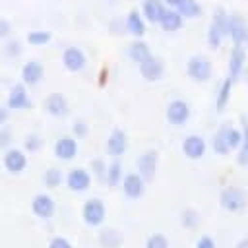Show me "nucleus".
<instances>
[{"label":"nucleus","instance_id":"1","mask_svg":"<svg viewBox=\"0 0 248 248\" xmlns=\"http://www.w3.org/2000/svg\"><path fill=\"white\" fill-rule=\"evenodd\" d=\"M227 19H229V12L223 6H217L213 10L211 21H209L207 33H205V41L211 48H219L223 45V41L227 39Z\"/></svg>","mask_w":248,"mask_h":248},{"label":"nucleus","instance_id":"2","mask_svg":"<svg viewBox=\"0 0 248 248\" xmlns=\"http://www.w3.org/2000/svg\"><path fill=\"white\" fill-rule=\"evenodd\" d=\"M219 205H221V209H225L229 213H238V211L246 209L248 196L240 186H225L219 192Z\"/></svg>","mask_w":248,"mask_h":248},{"label":"nucleus","instance_id":"3","mask_svg":"<svg viewBox=\"0 0 248 248\" xmlns=\"http://www.w3.org/2000/svg\"><path fill=\"white\" fill-rule=\"evenodd\" d=\"M186 74L192 81L205 83V81H209V78L213 74V64L205 54H192L186 60Z\"/></svg>","mask_w":248,"mask_h":248},{"label":"nucleus","instance_id":"4","mask_svg":"<svg viewBox=\"0 0 248 248\" xmlns=\"http://www.w3.org/2000/svg\"><path fill=\"white\" fill-rule=\"evenodd\" d=\"M81 219L87 227H101L107 219V205L101 198H89L81 205Z\"/></svg>","mask_w":248,"mask_h":248},{"label":"nucleus","instance_id":"5","mask_svg":"<svg viewBox=\"0 0 248 248\" xmlns=\"http://www.w3.org/2000/svg\"><path fill=\"white\" fill-rule=\"evenodd\" d=\"M190 116H192V107H190V103L184 101V99H172V101L167 105V108H165V118H167V122H169L170 126H176V128L188 124Z\"/></svg>","mask_w":248,"mask_h":248},{"label":"nucleus","instance_id":"6","mask_svg":"<svg viewBox=\"0 0 248 248\" xmlns=\"http://www.w3.org/2000/svg\"><path fill=\"white\" fill-rule=\"evenodd\" d=\"M64 182L68 186L70 192H76V194H81V192H87L91 188V182H93V176L89 172V169H83V167H74L66 172L64 176Z\"/></svg>","mask_w":248,"mask_h":248},{"label":"nucleus","instance_id":"7","mask_svg":"<svg viewBox=\"0 0 248 248\" xmlns=\"http://www.w3.org/2000/svg\"><path fill=\"white\" fill-rule=\"evenodd\" d=\"M180 149H182V155L186 159L200 161V159H203V155L207 151V141L202 134H188V136H184Z\"/></svg>","mask_w":248,"mask_h":248},{"label":"nucleus","instance_id":"8","mask_svg":"<svg viewBox=\"0 0 248 248\" xmlns=\"http://www.w3.org/2000/svg\"><path fill=\"white\" fill-rule=\"evenodd\" d=\"M130 147V140H128V134L122 130V128H112L107 141H105V149H107V155H110L112 159H120Z\"/></svg>","mask_w":248,"mask_h":248},{"label":"nucleus","instance_id":"9","mask_svg":"<svg viewBox=\"0 0 248 248\" xmlns=\"http://www.w3.org/2000/svg\"><path fill=\"white\" fill-rule=\"evenodd\" d=\"M159 169V153L155 149H145L141 155H138L136 159V172L147 182L155 176Z\"/></svg>","mask_w":248,"mask_h":248},{"label":"nucleus","instance_id":"10","mask_svg":"<svg viewBox=\"0 0 248 248\" xmlns=\"http://www.w3.org/2000/svg\"><path fill=\"white\" fill-rule=\"evenodd\" d=\"M246 29H248V23L244 21V17H242L238 12H229V19H227V39H231L232 45H244Z\"/></svg>","mask_w":248,"mask_h":248},{"label":"nucleus","instance_id":"11","mask_svg":"<svg viewBox=\"0 0 248 248\" xmlns=\"http://www.w3.org/2000/svg\"><path fill=\"white\" fill-rule=\"evenodd\" d=\"M2 163H4V169H6L10 174H21V172L27 169V155H25L23 149L10 147V149L4 151Z\"/></svg>","mask_w":248,"mask_h":248},{"label":"nucleus","instance_id":"12","mask_svg":"<svg viewBox=\"0 0 248 248\" xmlns=\"http://www.w3.org/2000/svg\"><path fill=\"white\" fill-rule=\"evenodd\" d=\"M246 66V48L244 45H232L231 54H229V64H227V78L236 81Z\"/></svg>","mask_w":248,"mask_h":248},{"label":"nucleus","instance_id":"13","mask_svg":"<svg viewBox=\"0 0 248 248\" xmlns=\"http://www.w3.org/2000/svg\"><path fill=\"white\" fill-rule=\"evenodd\" d=\"M138 68H140V76H141L145 81H149V83L159 81V79L165 76V62H163L161 56H155V54H151V56H149L145 62H141Z\"/></svg>","mask_w":248,"mask_h":248},{"label":"nucleus","instance_id":"14","mask_svg":"<svg viewBox=\"0 0 248 248\" xmlns=\"http://www.w3.org/2000/svg\"><path fill=\"white\" fill-rule=\"evenodd\" d=\"M145 184L147 182L138 172H128V174H124L120 188L128 200H140L145 194Z\"/></svg>","mask_w":248,"mask_h":248},{"label":"nucleus","instance_id":"15","mask_svg":"<svg viewBox=\"0 0 248 248\" xmlns=\"http://www.w3.org/2000/svg\"><path fill=\"white\" fill-rule=\"evenodd\" d=\"M31 211L35 217L39 219H50L56 211V203L54 198L50 194H37L31 200Z\"/></svg>","mask_w":248,"mask_h":248},{"label":"nucleus","instance_id":"16","mask_svg":"<svg viewBox=\"0 0 248 248\" xmlns=\"http://www.w3.org/2000/svg\"><path fill=\"white\" fill-rule=\"evenodd\" d=\"M62 64L68 72H81L87 64V56L79 46H66L62 52Z\"/></svg>","mask_w":248,"mask_h":248},{"label":"nucleus","instance_id":"17","mask_svg":"<svg viewBox=\"0 0 248 248\" xmlns=\"http://www.w3.org/2000/svg\"><path fill=\"white\" fill-rule=\"evenodd\" d=\"M54 155L60 161H72L78 155V140L72 134H64L54 143Z\"/></svg>","mask_w":248,"mask_h":248},{"label":"nucleus","instance_id":"18","mask_svg":"<svg viewBox=\"0 0 248 248\" xmlns=\"http://www.w3.org/2000/svg\"><path fill=\"white\" fill-rule=\"evenodd\" d=\"M124 27L130 35H134V39H143V35L147 31V21L143 19V16L138 8H132L124 17Z\"/></svg>","mask_w":248,"mask_h":248},{"label":"nucleus","instance_id":"19","mask_svg":"<svg viewBox=\"0 0 248 248\" xmlns=\"http://www.w3.org/2000/svg\"><path fill=\"white\" fill-rule=\"evenodd\" d=\"M45 78V66L41 60H27L21 66V83L23 85H37Z\"/></svg>","mask_w":248,"mask_h":248},{"label":"nucleus","instance_id":"20","mask_svg":"<svg viewBox=\"0 0 248 248\" xmlns=\"http://www.w3.org/2000/svg\"><path fill=\"white\" fill-rule=\"evenodd\" d=\"M31 107V99L27 93V87L23 83H16L12 85L10 93H8V108L14 110H25Z\"/></svg>","mask_w":248,"mask_h":248},{"label":"nucleus","instance_id":"21","mask_svg":"<svg viewBox=\"0 0 248 248\" xmlns=\"http://www.w3.org/2000/svg\"><path fill=\"white\" fill-rule=\"evenodd\" d=\"M45 110L54 116V118H62L68 114L70 110V105H68V99L62 95V93H50L46 99H45Z\"/></svg>","mask_w":248,"mask_h":248},{"label":"nucleus","instance_id":"22","mask_svg":"<svg viewBox=\"0 0 248 248\" xmlns=\"http://www.w3.org/2000/svg\"><path fill=\"white\" fill-rule=\"evenodd\" d=\"M140 12H141V16L147 23H157L159 25L161 17L167 12V6L163 4V0H143Z\"/></svg>","mask_w":248,"mask_h":248},{"label":"nucleus","instance_id":"23","mask_svg":"<svg viewBox=\"0 0 248 248\" xmlns=\"http://www.w3.org/2000/svg\"><path fill=\"white\" fill-rule=\"evenodd\" d=\"M151 54H153V52H151L147 41H143V39H134V41L128 45V56H130V60L136 62L138 66H140L141 62H145Z\"/></svg>","mask_w":248,"mask_h":248},{"label":"nucleus","instance_id":"24","mask_svg":"<svg viewBox=\"0 0 248 248\" xmlns=\"http://www.w3.org/2000/svg\"><path fill=\"white\" fill-rule=\"evenodd\" d=\"M182 23H184V17H182V16L178 14V10H174V8H167L165 16H163L161 21H159L161 29L167 31V33H174V31H178V29L182 27Z\"/></svg>","mask_w":248,"mask_h":248},{"label":"nucleus","instance_id":"25","mask_svg":"<svg viewBox=\"0 0 248 248\" xmlns=\"http://www.w3.org/2000/svg\"><path fill=\"white\" fill-rule=\"evenodd\" d=\"M232 85H234V81L231 78H223L221 79V83L217 87V93H215V108L217 110H223L229 105L231 95H232Z\"/></svg>","mask_w":248,"mask_h":248},{"label":"nucleus","instance_id":"26","mask_svg":"<svg viewBox=\"0 0 248 248\" xmlns=\"http://www.w3.org/2000/svg\"><path fill=\"white\" fill-rule=\"evenodd\" d=\"M99 244L103 248H120L124 244V236L120 231L108 227V229H103L99 232Z\"/></svg>","mask_w":248,"mask_h":248},{"label":"nucleus","instance_id":"27","mask_svg":"<svg viewBox=\"0 0 248 248\" xmlns=\"http://www.w3.org/2000/svg\"><path fill=\"white\" fill-rule=\"evenodd\" d=\"M122 178H124V167L120 163V159H112L108 163V170H107V184L108 186H120L122 184Z\"/></svg>","mask_w":248,"mask_h":248},{"label":"nucleus","instance_id":"28","mask_svg":"<svg viewBox=\"0 0 248 248\" xmlns=\"http://www.w3.org/2000/svg\"><path fill=\"white\" fill-rule=\"evenodd\" d=\"M200 219H202V215H200V211L194 209V207H186V209L180 211V225H182L186 231H194V229H198Z\"/></svg>","mask_w":248,"mask_h":248},{"label":"nucleus","instance_id":"29","mask_svg":"<svg viewBox=\"0 0 248 248\" xmlns=\"http://www.w3.org/2000/svg\"><path fill=\"white\" fill-rule=\"evenodd\" d=\"M176 10L184 19H196L202 14V4L198 0H182Z\"/></svg>","mask_w":248,"mask_h":248},{"label":"nucleus","instance_id":"30","mask_svg":"<svg viewBox=\"0 0 248 248\" xmlns=\"http://www.w3.org/2000/svg\"><path fill=\"white\" fill-rule=\"evenodd\" d=\"M211 149L215 155H229L231 149L227 145V138H225V126H221L213 136H211Z\"/></svg>","mask_w":248,"mask_h":248},{"label":"nucleus","instance_id":"31","mask_svg":"<svg viewBox=\"0 0 248 248\" xmlns=\"http://www.w3.org/2000/svg\"><path fill=\"white\" fill-rule=\"evenodd\" d=\"M225 138H227V145L231 151H238L240 143H242V128L238 126H227L225 124Z\"/></svg>","mask_w":248,"mask_h":248},{"label":"nucleus","instance_id":"32","mask_svg":"<svg viewBox=\"0 0 248 248\" xmlns=\"http://www.w3.org/2000/svg\"><path fill=\"white\" fill-rule=\"evenodd\" d=\"M43 182H45L46 188H58V186L64 182V174H62L60 169L50 167V169L45 170V174H43Z\"/></svg>","mask_w":248,"mask_h":248},{"label":"nucleus","instance_id":"33","mask_svg":"<svg viewBox=\"0 0 248 248\" xmlns=\"http://www.w3.org/2000/svg\"><path fill=\"white\" fill-rule=\"evenodd\" d=\"M236 163L242 165V167L248 165V122L246 120L242 124V143L236 151Z\"/></svg>","mask_w":248,"mask_h":248},{"label":"nucleus","instance_id":"34","mask_svg":"<svg viewBox=\"0 0 248 248\" xmlns=\"http://www.w3.org/2000/svg\"><path fill=\"white\" fill-rule=\"evenodd\" d=\"M107 170H108V163H107L105 159H101V157L91 159V163H89V172H91V176H95V178H99V180H107Z\"/></svg>","mask_w":248,"mask_h":248},{"label":"nucleus","instance_id":"35","mask_svg":"<svg viewBox=\"0 0 248 248\" xmlns=\"http://www.w3.org/2000/svg\"><path fill=\"white\" fill-rule=\"evenodd\" d=\"M52 35L48 31H29L27 33V43L33 45V46H43L46 43H50Z\"/></svg>","mask_w":248,"mask_h":248},{"label":"nucleus","instance_id":"36","mask_svg":"<svg viewBox=\"0 0 248 248\" xmlns=\"http://www.w3.org/2000/svg\"><path fill=\"white\" fill-rule=\"evenodd\" d=\"M143 248H170V242L165 234L161 232H153L145 238V246Z\"/></svg>","mask_w":248,"mask_h":248},{"label":"nucleus","instance_id":"37","mask_svg":"<svg viewBox=\"0 0 248 248\" xmlns=\"http://www.w3.org/2000/svg\"><path fill=\"white\" fill-rule=\"evenodd\" d=\"M43 147V138L39 136V134H27L25 136V140H23V149L27 151V153H35V151H39Z\"/></svg>","mask_w":248,"mask_h":248},{"label":"nucleus","instance_id":"38","mask_svg":"<svg viewBox=\"0 0 248 248\" xmlns=\"http://www.w3.org/2000/svg\"><path fill=\"white\" fill-rule=\"evenodd\" d=\"M87 134H89L87 122H85L83 118H76L74 124H72V136H74L76 140H81V138H85Z\"/></svg>","mask_w":248,"mask_h":248},{"label":"nucleus","instance_id":"39","mask_svg":"<svg viewBox=\"0 0 248 248\" xmlns=\"http://www.w3.org/2000/svg\"><path fill=\"white\" fill-rule=\"evenodd\" d=\"M21 50H23V46H21V43H19L17 39H10V41L6 43V54H8V56H19Z\"/></svg>","mask_w":248,"mask_h":248},{"label":"nucleus","instance_id":"40","mask_svg":"<svg viewBox=\"0 0 248 248\" xmlns=\"http://www.w3.org/2000/svg\"><path fill=\"white\" fill-rule=\"evenodd\" d=\"M194 248H217V242H215L209 234H202V236L196 240Z\"/></svg>","mask_w":248,"mask_h":248},{"label":"nucleus","instance_id":"41","mask_svg":"<svg viewBox=\"0 0 248 248\" xmlns=\"http://www.w3.org/2000/svg\"><path fill=\"white\" fill-rule=\"evenodd\" d=\"M48 248H74V246L66 236H54V238H50Z\"/></svg>","mask_w":248,"mask_h":248},{"label":"nucleus","instance_id":"42","mask_svg":"<svg viewBox=\"0 0 248 248\" xmlns=\"http://www.w3.org/2000/svg\"><path fill=\"white\" fill-rule=\"evenodd\" d=\"M10 143H12V132L6 130V128H2L0 130V149H10L8 147Z\"/></svg>","mask_w":248,"mask_h":248},{"label":"nucleus","instance_id":"43","mask_svg":"<svg viewBox=\"0 0 248 248\" xmlns=\"http://www.w3.org/2000/svg\"><path fill=\"white\" fill-rule=\"evenodd\" d=\"M10 33H12V23L6 17H0V39L10 37Z\"/></svg>","mask_w":248,"mask_h":248},{"label":"nucleus","instance_id":"44","mask_svg":"<svg viewBox=\"0 0 248 248\" xmlns=\"http://www.w3.org/2000/svg\"><path fill=\"white\" fill-rule=\"evenodd\" d=\"M8 120V108L6 107H0V130H2V124Z\"/></svg>","mask_w":248,"mask_h":248},{"label":"nucleus","instance_id":"45","mask_svg":"<svg viewBox=\"0 0 248 248\" xmlns=\"http://www.w3.org/2000/svg\"><path fill=\"white\" fill-rule=\"evenodd\" d=\"M180 2H182V0H163V4H165L167 8H174V10L180 6Z\"/></svg>","mask_w":248,"mask_h":248},{"label":"nucleus","instance_id":"46","mask_svg":"<svg viewBox=\"0 0 248 248\" xmlns=\"http://www.w3.org/2000/svg\"><path fill=\"white\" fill-rule=\"evenodd\" d=\"M234 248H248V236H242V238H238V242L234 244Z\"/></svg>","mask_w":248,"mask_h":248},{"label":"nucleus","instance_id":"47","mask_svg":"<svg viewBox=\"0 0 248 248\" xmlns=\"http://www.w3.org/2000/svg\"><path fill=\"white\" fill-rule=\"evenodd\" d=\"M244 45H248V29H246V39H244Z\"/></svg>","mask_w":248,"mask_h":248},{"label":"nucleus","instance_id":"48","mask_svg":"<svg viewBox=\"0 0 248 248\" xmlns=\"http://www.w3.org/2000/svg\"><path fill=\"white\" fill-rule=\"evenodd\" d=\"M107 2H114V0H107Z\"/></svg>","mask_w":248,"mask_h":248}]
</instances>
